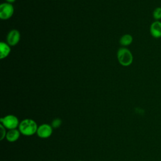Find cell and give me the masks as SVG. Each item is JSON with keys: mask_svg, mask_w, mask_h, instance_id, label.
<instances>
[{"mask_svg": "<svg viewBox=\"0 0 161 161\" xmlns=\"http://www.w3.org/2000/svg\"><path fill=\"white\" fill-rule=\"evenodd\" d=\"M62 125V120L60 118H55L52 120L51 126L53 128H58Z\"/></svg>", "mask_w": 161, "mask_h": 161, "instance_id": "12", "label": "cell"}, {"mask_svg": "<svg viewBox=\"0 0 161 161\" xmlns=\"http://www.w3.org/2000/svg\"><path fill=\"white\" fill-rule=\"evenodd\" d=\"M20 40V33L16 30L10 31L7 36V42L11 46H14Z\"/></svg>", "mask_w": 161, "mask_h": 161, "instance_id": "6", "label": "cell"}, {"mask_svg": "<svg viewBox=\"0 0 161 161\" xmlns=\"http://www.w3.org/2000/svg\"><path fill=\"white\" fill-rule=\"evenodd\" d=\"M77 161H80V160H77Z\"/></svg>", "mask_w": 161, "mask_h": 161, "instance_id": "15", "label": "cell"}, {"mask_svg": "<svg viewBox=\"0 0 161 161\" xmlns=\"http://www.w3.org/2000/svg\"><path fill=\"white\" fill-rule=\"evenodd\" d=\"M10 45L8 43L1 42L0 43V57L1 59H3L8 57L11 52Z\"/></svg>", "mask_w": 161, "mask_h": 161, "instance_id": "9", "label": "cell"}, {"mask_svg": "<svg viewBox=\"0 0 161 161\" xmlns=\"http://www.w3.org/2000/svg\"><path fill=\"white\" fill-rule=\"evenodd\" d=\"M1 124L8 130L16 129L19 126V121L18 118L13 114H8L0 119Z\"/></svg>", "mask_w": 161, "mask_h": 161, "instance_id": "3", "label": "cell"}, {"mask_svg": "<svg viewBox=\"0 0 161 161\" xmlns=\"http://www.w3.org/2000/svg\"><path fill=\"white\" fill-rule=\"evenodd\" d=\"M150 33L155 38L161 37V21H155L153 22L150 27Z\"/></svg>", "mask_w": 161, "mask_h": 161, "instance_id": "7", "label": "cell"}, {"mask_svg": "<svg viewBox=\"0 0 161 161\" xmlns=\"http://www.w3.org/2000/svg\"><path fill=\"white\" fill-rule=\"evenodd\" d=\"M133 42V37L130 34H126L121 36L119 40V43L123 46H128Z\"/></svg>", "mask_w": 161, "mask_h": 161, "instance_id": "10", "label": "cell"}, {"mask_svg": "<svg viewBox=\"0 0 161 161\" xmlns=\"http://www.w3.org/2000/svg\"><path fill=\"white\" fill-rule=\"evenodd\" d=\"M14 13V8L11 3H4L0 5V18L8 19L10 18Z\"/></svg>", "mask_w": 161, "mask_h": 161, "instance_id": "4", "label": "cell"}, {"mask_svg": "<svg viewBox=\"0 0 161 161\" xmlns=\"http://www.w3.org/2000/svg\"><path fill=\"white\" fill-rule=\"evenodd\" d=\"M20 131L17 129L9 130L6 135V138L9 142H14L17 141L20 136Z\"/></svg>", "mask_w": 161, "mask_h": 161, "instance_id": "8", "label": "cell"}, {"mask_svg": "<svg viewBox=\"0 0 161 161\" xmlns=\"http://www.w3.org/2000/svg\"><path fill=\"white\" fill-rule=\"evenodd\" d=\"M53 133L52 126L47 123H43L38 127L36 135L41 138H49Z\"/></svg>", "mask_w": 161, "mask_h": 161, "instance_id": "5", "label": "cell"}, {"mask_svg": "<svg viewBox=\"0 0 161 161\" xmlns=\"http://www.w3.org/2000/svg\"><path fill=\"white\" fill-rule=\"evenodd\" d=\"M38 127L37 123L35 120L30 118H26L19 123L18 130L21 134L28 136L36 133Z\"/></svg>", "mask_w": 161, "mask_h": 161, "instance_id": "1", "label": "cell"}, {"mask_svg": "<svg viewBox=\"0 0 161 161\" xmlns=\"http://www.w3.org/2000/svg\"><path fill=\"white\" fill-rule=\"evenodd\" d=\"M8 3H14L16 0H6Z\"/></svg>", "mask_w": 161, "mask_h": 161, "instance_id": "14", "label": "cell"}, {"mask_svg": "<svg viewBox=\"0 0 161 161\" xmlns=\"http://www.w3.org/2000/svg\"><path fill=\"white\" fill-rule=\"evenodd\" d=\"M0 127H1V136L0 140H3L6 137V135L7 133L6 132V128L3 125L0 124Z\"/></svg>", "mask_w": 161, "mask_h": 161, "instance_id": "13", "label": "cell"}, {"mask_svg": "<svg viewBox=\"0 0 161 161\" xmlns=\"http://www.w3.org/2000/svg\"><path fill=\"white\" fill-rule=\"evenodd\" d=\"M153 17L155 21H159L161 19V8L157 7L153 11Z\"/></svg>", "mask_w": 161, "mask_h": 161, "instance_id": "11", "label": "cell"}, {"mask_svg": "<svg viewBox=\"0 0 161 161\" xmlns=\"http://www.w3.org/2000/svg\"><path fill=\"white\" fill-rule=\"evenodd\" d=\"M117 57L119 63L123 66L130 65L133 60L131 52L126 48H120L117 53Z\"/></svg>", "mask_w": 161, "mask_h": 161, "instance_id": "2", "label": "cell"}]
</instances>
